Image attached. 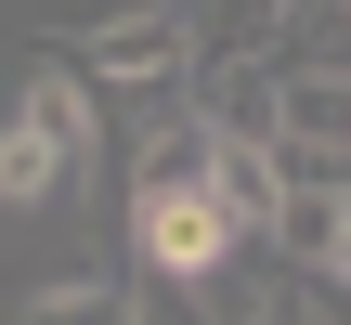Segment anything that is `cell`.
Instances as JSON below:
<instances>
[{
	"mask_svg": "<svg viewBox=\"0 0 351 325\" xmlns=\"http://www.w3.org/2000/svg\"><path fill=\"white\" fill-rule=\"evenodd\" d=\"M130 325H208V313H195V287H143L130 274Z\"/></svg>",
	"mask_w": 351,
	"mask_h": 325,
	"instance_id": "7",
	"label": "cell"
},
{
	"mask_svg": "<svg viewBox=\"0 0 351 325\" xmlns=\"http://www.w3.org/2000/svg\"><path fill=\"white\" fill-rule=\"evenodd\" d=\"M13 325H130V287L117 274H65V287H39Z\"/></svg>",
	"mask_w": 351,
	"mask_h": 325,
	"instance_id": "6",
	"label": "cell"
},
{
	"mask_svg": "<svg viewBox=\"0 0 351 325\" xmlns=\"http://www.w3.org/2000/svg\"><path fill=\"white\" fill-rule=\"evenodd\" d=\"M274 104H287V65H274V52H221V65H195V117H208L221 143H261V156H274Z\"/></svg>",
	"mask_w": 351,
	"mask_h": 325,
	"instance_id": "4",
	"label": "cell"
},
{
	"mask_svg": "<svg viewBox=\"0 0 351 325\" xmlns=\"http://www.w3.org/2000/svg\"><path fill=\"white\" fill-rule=\"evenodd\" d=\"M91 169H104V117H91V78L52 52V65L13 91V117H0V208L39 221V208H65Z\"/></svg>",
	"mask_w": 351,
	"mask_h": 325,
	"instance_id": "1",
	"label": "cell"
},
{
	"mask_svg": "<svg viewBox=\"0 0 351 325\" xmlns=\"http://www.w3.org/2000/svg\"><path fill=\"white\" fill-rule=\"evenodd\" d=\"M234 248L247 234L208 208V182H130V261H143V287H208Z\"/></svg>",
	"mask_w": 351,
	"mask_h": 325,
	"instance_id": "3",
	"label": "cell"
},
{
	"mask_svg": "<svg viewBox=\"0 0 351 325\" xmlns=\"http://www.w3.org/2000/svg\"><path fill=\"white\" fill-rule=\"evenodd\" d=\"M326 287H351V195H339V248H326Z\"/></svg>",
	"mask_w": 351,
	"mask_h": 325,
	"instance_id": "9",
	"label": "cell"
},
{
	"mask_svg": "<svg viewBox=\"0 0 351 325\" xmlns=\"http://www.w3.org/2000/svg\"><path fill=\"white\" fill-rule=\"evenodd\" d=\"M261 325H339V313H326V274H300V287H287V300H274Z\"/></svg>",
	"mask_w": 351,
	"mask_h": 325,
	"instance_id": "8",
	"label": "cell"
},
{
	"mask_svg": "<svg viewBox=\"0 0 351 325\" xmlns=\"http://www.w3.org/2000/svg\"><path fill=\"white\" fill-rule=\"evenodd\" d=\"M65 65H78L91 91H117V104L156 130V117L195 104V13H182V0H130V13H104Z\"/></svg>",
	"mask_w": 351,
	"mask_h": 325,
	"instance_id": "2",
	"label": "cell"
},
{
	"mask_svg": "<svg viewBox=\"0 0 351 325\" xmlns=\"http://www.w3.org/2000/svg\"><path fill=\"white\" fill-rule=\"evenodd\" d=\"M208 208H221L234 234H274V208H287L274 156H261V143H221V156H208Z\"/></svg>",
	"mask_w": 351,
	"mask_h": 325,
	"instance_id": "5",
	"label": "cell"
}]
</instances>
